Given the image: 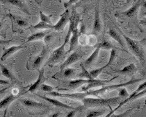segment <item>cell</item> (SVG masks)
<instances>
[{"instance_id": "obj_35", "label": "cell", "mask_w": 146, "mask_h": 117, "mask_svg": "<svg viewBox=\"0 0 146 117\" xmlns=\"http://www.w3.org/2000/svg\"><path fill=\"white\" fill-rule=\"evenodd\" d=\"M74 69H72V68H66L64 71V75H65V77H68L71 76L72 74H74Z\"/></svg>"}, {"instance_id": "obj_7", "label": "cell", "mask_w": 146, "mask_h": 117, "mask_svg": "<svg viewBox=\"0 0 146 117\" xmlns=\"http://www.w3.org/2000/svg\"><path fill=\"white\" fill-rule=\"evenodd\" d=\"M117 77H118V76L108 80H96V79H92L91 81H90L89 83L87 84L86 86H83V87H82V91H87L92 88L98 87V86H103L104 84H106L112 82L113 80L116 79Z\"/></svg>"}, {"instance_id": "obj_30", "label": "cell", "mask_w": 146, "mask_h": 117, "mask_svg": "<svg viewBox=\"0 0 146 117\" xmlns=\"http://www.w3.org/2000/svg\"><path fill=\"white\" fill-rule=\"evenodd\" d=\"M81 67H82V72L80 74V75H79V76L86 77V79H93V77H91V75H90V72H88V71H87V70H86L85 67L84 66L83 64L81 65Z\"/></svg>"}, {"instance_id": "obj_5", "label": "cell", "mask_w": 146, "mask_h": 117, "mask_svg": "<svg viewBox=\"0 0 146 117\" xmlns=\"http://www.w3.org/2000/svg\"><path fill=\"white\" fill-rule=\"evenodd\" d=\"M47 94L54 97H60V98H66L72 100H82L89 96H94L95 94L93 91H84L83 93H72V94H61V93L56 92V91H51L47 93Z\"/></svg>"}, {"instance_id": "obj_8", "label": "cell", "mask_w": 146, "mask_h": 117, "mask_svg": "<svg viewBox=\"0 0 146 117\" xmlns=\"http://www.w3.org/2000/svg\"><path fill=\"white\" fill-rule=\"evenodd\" d=\"M81 58H82V55L78 52H74V53H72L68 57L67 59L65 61V62H63V64L61 66V70L63 71L65 68H68V66H70V65L75 63L76 61H79V59H81Z\"/></svg>"}, {"instance_id": "obj_14", "label": "cell", "mask_w": 146, "mask_h": 117, "mask_svg": "<svg viewBox=\"0 0 146 117\" xmlns=\"http://www.w3.org/2000/svg\"><path fill=\"white\" fill-rule=\"evenodd\" d=\"M44 80H45V77H44V70L42 69V70L39 71L38 77V79L36 80V81L32 85H31V86H30L29 88L27 91V92L28 93L34 92V91H36V90L40 86L41 84H42V82H43Z\"/></svg>"}, {"instance_id": "obj_12", "label": "cell", "mask_w": 146, "mask_h": 117, "mask_svg": "<svg viewBox=\"0 0 146 117\" xmlns=\"http://www.w3.org/2000/svg\"><path fill=\"white\" fill-rule=\"evenodd\" d=\"M68 18H69V14H68V11L63 13V15H61L59 20L58 21L55 25H53V29H54L56 31H61L63 30L65 27V25L67 23Z\"/></svg>"}, {"instance_id": "obj_29", "label": "cell", "mask_w": 146, "mask_h": 117, "mask_svg": "<svg viewBox=\"0 0 146 117\" xmlns=\"http://www.w3.org/2000/svg\"><path fill=\"white\" fill-rule=\"evenodd\" d=\"M99 46L100 49H105V50H111L113 48V45L110 42L107 41H104L100 44H99Z\"/></svg>"}, {"instance_id": "obj_32", "label": "cell", "mask_w": 146, "mask_h": 117, "mask_svg": "<svg viewBox=\"0 0 146 117\" xmlns=\"http://www.w3.org/2000/svg\"><path fill=\"white\" fill-rule=\"evenodd\" d=\"M104 114V112L98 111V110H95V111L90 112L88 114L86 115L87 117H98L101 116Z\"/></svg>"}, {"instance_id": "obj_45", "label": "cell", "mask_w": 146, "mask_h": 117, "mask_svg": "<svg viewBox=\"0 0 146 117\" xmlns=\"http://www.w3.org/2000/svg\"><path fill=\"white\" fill-rule=\"evenodd\" d=\"M141 23H142L143 25H145V20H143V21H141Z\"/></svg>"}, {"instance_id": "obj_19", "label": "cell", "mask_w": 146, "mask_h": 117, "mask_svg": "<svg viewBox=\"0 0 146 117\" xmlns=\"http://www.w3.org/2000/svg\"><path fill=\"white\" fill-rule=\"evenodd\" d=\"M141 6V0H139L137 2H136V4H134V5L131 6L130 9H128V10L125 11L122 13V14L127 17H129V18H131V17L134 16L135 14L137 12L138 9H139Z\"/></svg>"}, {"instance_id": "obj_46", "label": "cell", "mask_w": 146, "mask_h": 117, "mask_svg": "<svg viewBox=\"0 0 146 117\" xmlns=\"http://www.w3.org/2000/svg\"><path fill=\"white\" fill-rule=\"evenodd\" d=\"M1 27H2V22L0 21V28H1Z\"/></svg>"}, {"instance_id": "obj_31", "label": "cell", "mask_w": 146, "mask_h": 117, "mask_svg": "<svg viewBox=\"0 0 146 117\" xmlns=\"http://www.w3.org/2000/svg\"><path fill=\"white\" fill-rule=\"evenodd\" d=\"M40 21L45 22V23H48V24H50V25H52L50 17L47 16V15H46L45 14H44L42 11L40 12Z\"/></svg>"}, {"instance_id": "obj_11", "label": "cell", "mask_w": 146, "mask_h": 117, "mask_svg": "<svg viewBox=\"0 0 146 117\" xmlns=\"http://www.w3.org/2000/svg\"><path fill=\"white\" fill-rule=\"evenodd\" d=\"M40 98H41L45 100L46 101H47L48 102L52 104V105L56 106L57 107H60V108H63V109H68V110H75L76 108L74 107H71V106H69L66 104L63 103L61 102V101L58 100L56 99H54V98H48V97H46V96H39Z\"/></svg>"}, {"instance_id": "obj_41", "label": "cell", "mask_w": 146, "mask_h": 117, "mask_svg": "<svg viewBox=\"0 0 146 117\" xmlns=\"http://www.w3.org/2000/svg\"><path fill=\"white\" fill-rule=\"evenodd\" d=\"M44 38H45V43H48L49 41H50L51 38H52V35H50V36H46L45 35V36Z\"/></svg>"}, {"instance_id": "obj_25", "label": "cell", "mask_w": 146, "mask_h": 117, "mask_svg": "<svg viewBox=\"0 0 146 117\" xmlns=\"http://www.w3.org/2000/svg\"><path fill=\"white\" fill-rule=\"evenodd\" d=\"M136 69L137 68H136L135 64L131 63V64H129L128 66H125L123 69L120 70L119 72L123 74H129L131 73V72H134L135 71H136Z\"/></svg>"}, {"instance_id": "obj_24", "label": "cell", "mask_w": 146, "mask_h": 117, "mask_svg": "<svg viewBox=\"0 0 146 117\" xmlns=\"http://www.w3.org/2000/svg\"><path fill=\"white\" fill-rule=\"evenodd\" d=\"M46 35V33L45 32H38L36 34H32L30 36H29V38L27 40V42H31V41H35L38 40H40V39H43Z\"/></svg>"}, {"instance_id": "obj_6", "label": "cell", "mask_w": 146, "mask_h": 117, "mask_svg": "<svg viewBox=\"0 0 146 117\" xmlns=\"http://www.w3.org/2000/svg\"><path fill=\"white\" fill-rule=\"evenodd\" d=\"M141 80H142V79L131 80H130V81H128L127 82H125V83L118 84H111V85H109V86H103L102 88H100V89L96 90V91H93V93H94L95 96H96V97H98V96H99V95L104 94H106V93L109 92V91H112V90L117 89V88L129 86V85L133 84H135V83H136V82L141 81Z\"/></svg>"}, {"instance_id": "obj_4", "label": "cell", "mask_w": 146, "mask_h": 117, "mask_svg": "<svg viewBox=\"0 0 146 117\" xmlns=\"http://www.w3.org/2000/svg\"><path fill=\"white\" fill-rule=\"evenodd\" d=\"M145 87H146V82H143V83H142L140 86H139V88H137V89L136 90V91H134V93H133L131 95V96H128L129 97H127L126 98H125V100H123V102H121L120 103H119V105L118 107H116L115 109H114L113 110H112L111 112H110V113L109 114L107 115V117L108 116H111L114 113L115 111H117V110H118V109H120V107H122V106L125 105V104L127 103L128 102H129V101L131 100H136L137 98H141L142 97V96H145V94H146V91H145Z\"/></svg>"}, {"instance_id": "obj_10", "label": "cell", "mask_w": 146, "mask_h": 117, "mask_svg": "<svg viewBox=\"0 0 146 117\" xmlns=\"http://www.w3.org/2000/svg\"><path fill=\"white\" fill-rule=\"evenodd\" d=\"M70 28L72 30V36H71L70 41V49L68 51V53H70L71 51L74 48V47L78 43V39H79V30L78 28L73 27L70 25Z\"/></svg>"}, {"instance_id": "obj_40", "label": "cell", "mask_w": 146, "mask_h": 117, "mask_svg": "<svg viewBox=\"0 0 146 117\" xmlns=\"http://www.w3.org/2000/svg\"><path fill=\"white\" fill-rule=\"evenodd\" d=\"M132 110V109H130V110H129V111H127L126 112H125V113H123V114H120V115H115V116H115V117H122V116H126V114H129V112L131 111V110Z\"/></svg>"}, {"instance_id": "obj_2", "label": "cell", "mask_w": 146, "mask_h": 117, "mask_svg": "<svg viewBox=\"0 0 146 117\" xmlns=\"http://www.w3.org/2000/svg\"><path fill=\"white\" fill-rule=\"evenodd\" d=\"M71 34H72V30L69 27V30H68V32L66 35V39H65L64 43L62 45H61L59 47L56 49L53 52L51 55V57L49 58L48 61H47V64L50 66H53L54 65L56 64L57 63L59 62L61 60V58H63V55L65 54V47H66V44L69 42Z\"/></svg>"}, {"instance_id": "obj_34", "label": "cell", "mask_w": 146, "mask_h": 117, "mask_svg": "<svg viewBox=\"0 0 146 117\" xmlns=\"http://www.w3.org/2000/svg\"><path fill=\"white\" fill-rule=\"evenodd\" d=\"M129 94H128L127 91L125 87H121V88L119 91V94L118 96L120 98H126L127 97H128Z\"/></svg>"}, {"instance_id": "obj_39", "label": "cell", "mask_w": 146, "mask_h": 117, "mask_svg": "<svg viewBox=\"0 0 146 117\" xmlns=\"http://www.w3.org/2000/svg\"><path fill=\"white\" fill-rule=\"evenodd\" d=\"M76 110H77V109H75V110H72V111L70 112V113L67 115V117L74 116V114H75V113H76Z\"/></svg>"}, {"instance_id": "obj_16", "label": "cell", "mask_w": 146, "mask_h": 117, "mask_svg": "<svg viewBox=\"0 0 146 117\" xmlns=\"http://www.w3.org/2000/svg\"><path fill=\"white\" fill-rule=\"evenodd\" d=\"M93 32L94 34H98L102 30V22L100 18V15L99 9L98 7L97 8L96 12H95V18H94V24H93Z\"/></svg>"}, {"instance_id": "obj_9", "label": "cell", "mask_w": 146, "mask_h": 117, "mask_svg": "<svg viewBox=\"0 0 146 117\" xmlns=\"http://www.w3.org/2000/svg\"><path fill=\"white\" fill-rule=\"evenodd\" d=\"M0 2L3 3V4H9L15 6H17L22 11L25 13L27 15H29L30 14L27 7V6L25 5V4L22 0H0Z\"/></svg>"}, {"instance_id": "obj_27", "label": "cell", "mask_w": 146, "mask_h": 117, "mask_svg": "<svg viewBox=\"0 0 146 117\" xmlns=\"http://www.w3.org/2000/svg\"><path fill=\"white\" fill-rule=\"evenodd\" d=\"M9 16L10 17L11 19H13V20H15L17 25L20 27H27L28 25V23H27L25 20H23V19L20 18H17V17H16V16H14V15H13L11 13H9Z\"/></svg>"}, {"instance_id": "obj_15", "label": "cell", "mask_w": 146, "mask_h": 117, "mask_svg": "<svg viewBox=\"0 0 146 117\" xmlns=\"http://www.w3.org/2000/svg\"><path fill=\"white\" fill-rule=\"evenodd\" d=\"M21 102L24 105L26 106L27 107H30V108H35V109H42L45 108V107H48L45 105H43L42 103L40 102H36L35 100H32L30 99H23L21 100Z\"/></svg>"}, {"instance_id": "obj_37", "label": "cell", "mask_w": 146, "mask_h": 117, "mask_svg": "<svg viewBox=\"0 0 146 117\" xmlns=\"http://www.w3.org/2000/svg\"><path fill=\"white\" fill-rule=\"evenodd\" d=\"M10 84V82L5 80H1L0 79V85H9Z\"/></svg>"}, {"instance_id": "obj_43", "label": "cell", "mask_w": 146, "mask_h": 117, "mask_svg": "<svg viewBox=\"0 0 146 117\" xmlns=\"http://www.w3.org/2000/svg\"><path fill=\"white\" fill-rule=\"evenodd\" d=\"M81 33H84V25H82L81 26Z\"/></svg>"}, {"instance_id": "obj_18", "label": "cell", "mask_w": 146, "mask_h": 117, "mask_svg": "<svg viewBox=\"0 0 146 117\" xmlns=\"http://www.w3.org/2000/svg\"><path fill=\"white\" fill-rule=\"evenodd\" d=\"M92 79H77V80H71L68 84V87L71 89H75V88H79V86H82V85L85 84H88L91 81Z\"/></svg>"}, {"instance_id": "obj_42", "label": "cell", "mask_w": 146, "mask_h": 117, "mask_svg": "<svg viewBox=\"0 0 146 117\" xmlns=\"http://www.w3.org/2000/svg\"><path fill=\"white\" fill-rule=\"evenodd\" d=\"M9 88H10V86H8V87H6L4 88H2V89H1L0 90V94H3V93H4L6 91H7Z\"/></svg>"}, {"instance_id": "obj_26", "label": "cell", "mask_w": 146, "mask_h": 117, "mask_svg": "<svg viewBox=\"0 0 146 117\" xmlns=\"http://www.w3.org/2000/svg\"><path fill=\"white\" fill-rule=\"evenodd\" d=\"M32 28L36 29H52L53 28V25L46 23L45 22L40 21V23L36 24V25L32 27Z\"/></svg>"}, {"instance_id": "obj_13", "label": "cell", "mask_w": 146, "mask_h": 117, "mask_svg": "<svg viewBox=\"0 0 146 117\" xmlns=\"http://www.w3.org/2000/svg\"><path fill=\"white\" fill-rule=\"evenodd\" d=\"M17 96H15L13 94H11L9 96H6V98H4L2 100L0 101V110H5V114L7 112L8 108H9V106L15 100V99H17Z\"/></svg>"}, {"instance_id": "obj_21", "label": "cell", "mask_w": 146, "mask_h": 117, "mask_svg": "<svg viewBox=\"0 0 146 117\" xmlns=\"http://www.w3.org/2000/svg\"><path fill=\"white\" fill-rule=\"evenodd\" d=\"M108 34H109V35L110 36L112 39H113L115 41H117V42L120 44V46L123 47V48H125V45H124L123 40H122L121 36H120V34H119L116 31H115L114 29H110L108 31Z\"/></svg>"}, {"instance_id": "obj_22", "label": "cell", "mask_w": 146, "mask_h": 117, "mask_svg": "<svg viewBox=\"0 0 146 117\" xmlns=\"http://www.w3.org/2000/svg\"><path fill=\"white\" fill-rule=\"evenodd\" d=\"M0 68H1V74H2L3 76L9 79V80H11V81H15V80H16V79H15L13 74L10 71V70H9L6 66H4V65L2 64H0Z\"/></svg>"}, {"instance_id": "obj_44", "label": "cell", "mask_w": 146, "mask_h": 117, "mask_svg": "<svg viewBox=\"0 0 146 117\" xmlns=\"http://www.w3.org/2000/svg\"><path fill=\"white\" fill-rule=\"evenodd\" d=\"M59 116V115H58V114H52V115H50V116L51 117H57V116Z\"/></svg>"}, {"instance_id": "obj_1", "label": "cell", "mask_w": 146, "mask_h": 117, "mask_svg": "<svg viewBox=\"0 0 146 117\" xmlns=\"http://www.w3.org/2000/svg\"><path fill=\"white\" fill-rule=\"evenodd\" d=\"M121 98L114 97L111 98H85L82 99L84 105L86 107H102V106H111L119 103Z\"/></svg>"}, {"instance_id": "obj_20", "label": "cell", "mask_w": 146, "mask_h": 117, "mask_svg": "<svg viewBox=\"0 0 146 117\" xmlns=\"http://www.w3.org/2000/svg\"><path fill=\"white\" fill-rule=\"evenodd\" d=\"M46 53H47V50H46V49L44 47L40 54L37 57L35 58L34 64H33V68H38L40 67V64H42V61H43L44 58H45Z\"/></svg>"}, {"instance_id": "obj_33", "label": "cell", "mask_w": 146, "mask_h": 117, "mask_svg": "<svg viewBox=\"0 0 146 117\" xmlns=\"http://www.w3.org/2000/svg\"><path fill=\"white\" fill-rule=\"evenodd\" d=\"M40 90L42 91H45V92H51L54 90V88L52 86H50L48 84H41V85L40 86Z\"/></svg>"}, {"instance_id": "obj_17", "label": "cell", "mask_w": 146, "mask_h": 117, "mask_svg": "<svg viewBox=\"0 0 146 117\" xmlns=\"http://www.w3.org/2000/svg\"><path fill=\"white\" fill-rule=\"evenodd\" d=\"M23 47H24L23 45H17V46H12L7 49H5L2 56L1 57V61H5L8 57L11 56V55L15 54L16 52L19 51L20 50H21V49H23Z\"/></svg>"}, {"instance_id": "obj_28", "label": "cell", "mask_w": 146, "mask_h": 117, "mask_svg": "<svg viewBox=\"0 0 146 117\" xmlns=\"http://www.w3.org/2000/svg\"><path fill=\"white\" fill-rule=\"evenodd\" d=\"M106 68H107V65H105V66H103V67L100 68L95 69V70H91V71H90V75H91V77H93V79H96L97 77L99 76L101 72H102V71L104 70V69Z\"/></svg>"}, {"instance_id": "obj_38", "label": "cell", "mask_w": 146, "mask_h": 117, "mask_svg": "<svg viewBox=\"0 0 146 117\" xmlns=\"http://www.w3.org/2000/svg\"><path fill=\"white\" fill-rule=\"evenodd\" d=\"M11 40H0V45H5V44L9 43Z\"/></svg>"}, {"instance_id": "obj_23", "label": "cell", "mask_w": 146, "mask_h": 117, "mask_svg": "<svg viewBox=\"0 0 146 117\" xmlns=\"http://www.w3.org/2000/svg\"><path fill=\"white\" fill-rule=\"evenodd\" d=\"M100 47L99 45H98L96 50H94V52L92 53V55H90L89 57L87 58L86 60L85 64L90 65L93 62H94V61L97 59V58H98V55H99V53H100Z\"/></svg>"}, {"instance_id": "obj_3", "label": "cell", "mask_w": 146, "mask_h": 117, "mask_svg": "<svg viewBox=\"0 0 146 117\" xmlns=\"http://www.w3.org/2000/svg\"><path fill=\"white\" fill-rule=\"evenodd\" d=\"M120 34H121V35L124 37L125 41H126L128 47H129V50H131V52L132 53L133 55H134L136 57L139 58V59H140L141 61H143V51L142 47H141V43H139V41L130 39L129 37L125 35L122 31H120Z\"/></svg>"}, {"instance_id": "obj_47", "label": "cell", "mask_w": 146, "mask_h": 117, "mask_svg": "<svg viewBox=\"0 0 146 117\" xmlns=\"http://www.w3.org/2000/svg\"><path fill=\"white\" fill-rule=\"evenodd\" d=\"M84 1V0H80V2H82V1Z\"/></svg>"}, {"instance_id": "obj_36", "label": "cell", "mask_w": 146, "mask_h": 117, "mask_svg": "<svg viewBox=\"0 0 146 117\" xmlns=\"http://www.w3.org/2000/svg\"><path fill=\"white\" fill-rule=\"evenodd\" d=\"M77 1H78V0H69L68 3H65L64 6L66 8H67L68 6H70V5H72V4H74V3L77 2Z\"/></svg>"}]
</instances>
